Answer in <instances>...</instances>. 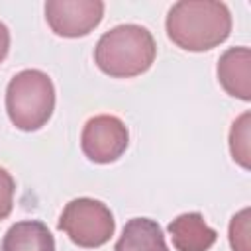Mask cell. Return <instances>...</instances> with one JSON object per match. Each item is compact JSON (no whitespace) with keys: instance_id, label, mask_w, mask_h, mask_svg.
Returning a JSON list of instances; mask_svg holds the SVG:
<instances>
[{"instance_id":"1","label":"cell","mask_w":251,"mask_h":251,"mask_svg":"<svg viewBox=\"0 0 251 251\" xmlns=\"http://www.w3.org/2000/svg\"><path fill=\"white\" fill-rule=\"evenodd\" d=\"M169 39L192 53H202L224 43L231 33V14L224 2L180 0L165 20Z\"/></svg>"},{"instance_id":"2","label":"cell","mask_w":251,"mask_h":251,"mask_svg":"<svg viewBox=\"0 0 251 251\" xmlns=\"http://www.w3.org/2000/svg\"><path fill=\"white\" fill-rule=\"evenodd\" d=\"M157 57L151 31L137 24H122L106 31L94 47L96 67L112 78H131L145 73Z\"/></svg>"},{"instance_id":"3","label":"cell","mask_w":251,"mask_h":251,"mask_svg":"<svg viewBox=\"0 0 251 251\" xmlns=\"http://www.w3.org/2000/svg\"><path fill=\"white\" fill-rule=\"evenodd\" d=\"M55 110V86L47 73L25 69L12 76L6 88V112L22 131L41 129Z\"/></svg>"},{"instance_id":"4","label":"cell","mask_w":251,"mask_h":251,"mask_svg":"<svg viewBox=\"0 0 251 251\" xmlns=\"http://www.w3.org/2000/svg\"><path fill=\"white\" fill-rule=\"evenodd\" d=\"M59 229L67 237L84 249H96L110 241L116 229L110 208L94 198L80 196L71 200L59 218Z\"/></svg>"},{"instance_id":"5","label":"cell","mask_w":251,"mask_h":251,"mask_svg":"<svg viewBox=\"0 0 251 251\" xmlns=\"http://www.w3.org/2000/svg\"><path fill=\"white\" fill-rule=\"evenodd\" d=\"M129 145V131L126 124L110 114L90 118L80 135V149L88 161L108 165L118 161Z\"/></svg>"},{"instance_id":"6","label":"cell","mask_w":251,"mask_h":251,"mask_svg":"<svg viewBox=\"0 0 251 251\" xmlns=\"http://www.w3.org/2000/svg\"><path fill=\"white\" fill-rule=\"evenodd\" d=\"M104 18L100 0H49L45 2V20L53 33L61 37H84Z\"/></svg>"},{"instance_id":"7","label":"cell","mask_w":251,"mask_h":251,"mask_svg":"<svg viewBox=\"0 0 251 251\" xmlns=\"http://www.w3.org/2000/svg\"><path fill=\"white\" fill-rule=\"evenodd\" d=\"M218 80L222 88L243 100H251V51L249 47H229L218 61Z\"/></svg>"},{"instance_id":"8","label":"cell","mask_w":251,"mask_h":251,"mask_svg":"<svg viewBox=\"0 0 251 251\" xmlns=\"http://www.w3.org/2000/svg\"><path fill=\"white\" fill-rule=\"evenodd\" d=\"M167 229L176 251H208L218 239L216 229L210 227L204 216L198 212L176 216Z\"/></svg>"},{"instance_id":"9","label":"cell","mask_w":251,"mask_h":251,"mask_svg":"<svg viewBox=\"0 0 251 251\" xmlns=\"http://www.w3.org/2000/svg\"><path fill=\"white\" fill-rule=\"evenodd\" d=\"M114 251H169V247L163 229L155 220L131 218L124 226Z\"/></svg>"},{"instance_id":"10","label":"cell","mask_w":251,"mask_h":251,"mask_svg":"<svg viewBox=\"0 0 251 251\" xmlns=\"http://www.w3.org/2000/svg\"><path fill=\"white\" fill-rule=\"evenodd\" d=\"M2 251H55V237L43 222L22 220L6 231Z\"/></svg>"},{"instance_id":"11","label":"cell","mask_w":251,"mask_h":251,"mask_svg":"<svg viewBox=\"0 0 251 251\" xmlns=\"http://www.w3.org/2000/svg\"><path fill=\"white\" fill-rule=\"evenodd\" d=\"M249 122L251 114H241L233 124L229 131V151L235 163H239L243 169L251 167V153H249Z\"/></svg>"},{"instance_id":"12","label":"cell","mask_w":251,"mask_h":251,"mask_svg":"<svg viewBox=\"0 0 251 251\" xmlns=\"http://www.w3.org/2000/svg\"><path fill=\"white\" fill-rule=\"evenodd\" d=\"M229 245L233 251H249V208H243L231 218Z\"/></svg>"},{"instance_id":"13","label":"cell","mask_w":251,"mask_h":251,"mask_svg":"<svg viewBox=\"0 0 251 251\" xmlns=\"http://www.w3.org/2000/svg\"><path fill=\"white\" fill-rule=\"evenodd\" d=\"M14 192H16V182L12 175L0 167V220H6L14 208Z\"/></svg>"},{"instance_id":"14","label":"cell","mask_w":251,"mask_h":251,"mask_svg":"<svg viewBox=\"0 0 251 251\" xmlns=\"http://www.w3.org/2000/svg\"><path fill=\"white\" fill-rule=\"evenodd\" d=\"M8 49H10V31H8L6 24L0 22V63L6 59Z\"/></svg>"}]
</instances>
